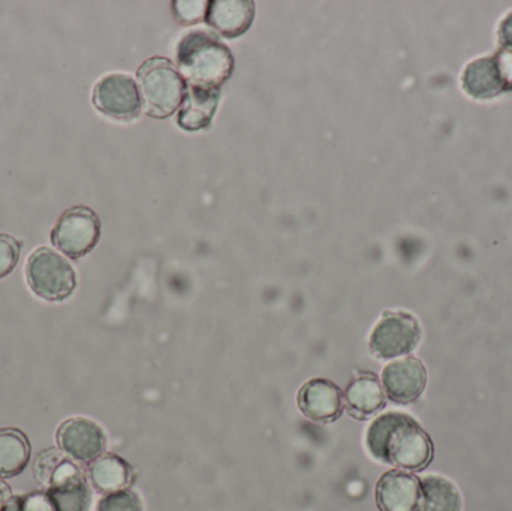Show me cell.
<instances>
[{
	"label": "cell",
	"mask_w": 512,
	"mask_h": 511,
	"mask_svg": "<svg viewBox=\"0 0 512 511\" xmlns=\"http://www.w3.org/2000/svg\"><path fill=\"white\" fill-rule=\"evenodd\" d=\"M221 90L186 86V95L180 107L177 123L186 131L209 128L218 108Z\"/></svg>",
	"instance_id": "9a60e30c"
},
{
	"label": "cell",
	"mask_w": 512,
	"mask_h": 511,
	"mask_svg": "<svg viewBox=\"0 0 512 511\" xmlns=\"http://www.w3.org/2000/svg\"><path fill=\"white\" fill-rule=\"evenodd\" d=\"M462 87L474 99H493L507 92L496 56L472 60L463 71Z\"/></svg>",
	"instance_id": "4fadbf2b"
},
{
	"label": "cell",
	"mask_w": 512,
	"mask_h": 511,
	"mask_svg": "<svg viewBox=\"0 0 512 511\" xmlns=\"http://www.w3.org/2000/svg\"><path fill=\"white\" fill-rule=\"evenodd\" d=\"M56 443L77 464H92L104 455L107 435L104 429L86 417L65 420L56 432Z\"/></svg>",
	"instance_id": "ba28073f"
},
{
	"label": "cell",
	"mask_w": 512,
	"mask_h": 511,
	"mask_svg": "<svg viewBox=\"0 0 512 511\" xmlns=\"http://www.w3.org/2000/svg\"><path fill=\"white\" fill-rule=\"evenodd\" d=\"M427 371L415 357L388 363L382 371V387L394 404L408 405L417 401L426 389Z\"/></svg>",
	"instance_id": "9c48e42d"
},
{
	"label": "cell",
	"mask_w": 512,
	"mask_h": 511,
	"mask_svg": "<svg viewBox=\"0 0 512 511\" xmlns=\"http://www.w3.org/2000/svg\"><path fill=\"white\" fill-rule=\"evenodd\" d=\"M11 497V488H9V486L6 485L5 482H2V480H0V510H2V507L5 506L6 501H8L9 498Z\"/></svg>",
	"instance_id": "4316f807"
},
{
	"label": "cell",
	"mask_w": 512,
	"mask_h": 511,
	"mask_svg": "<svg viewBox=\"0 0 512 511\" xmlns=\"http://www.w3.org/2000/svg\"><path fill=\"white\" fill-rule=\"evenodd\" d=\"M366 447L376 461L400 470H424L433 458L429 435L403 413H385L373 420L366 432Z\"/></svg>",
	"instance_id": "6da1fadb"
},
{
	"label": "cell",
	"mask_w": 512,
	"mask_h": 511,
	"mask_svg": "<svg viewBox=\"0 0 512 511\" xmlns=\"http://www.w3.org/2000/svg\"><path fill=\"white\" fill-rule=\"evenodd\" d=\"M420 483L421 498L417 511H462V498L450 480L429 476Z\"/></svg>",
	"instance_id": "d6986e66"
},
{
	"label": "cell",
	"mask_w": 512,
	"mask_h": 511,
	"mask_svg": "<svg viewBox=\"0 0 512 511\" xmlns=\"http://www.w3.org/2000/svg\"><path fill=\"white\" fill-rule=\"evenodd\" d=\"M21 511H56L47 491L20 495Z\"/></svg>",
	"instance_id": "cb8c5ba5"
},
{
	"label": "cell",
	"mask_w": 512,
	"mask_h": 511,
	"mask_svg": "<svg viewBox=\"0 0 512 511\" xmlns=\"http://www.w3.org/2000/svg\"><path fill=\"white\" fill-rule=\"evenodd\" d=\"M255 3L251 0H215L209 3L206 21L216 33L234 39L251 29Z\"/></svg>",
	"instance_id": "7c38bea8"
},
{
	"label": "cell",
	"mask_w": 512,
	"mask_h": 511,
	"mask_svg": "<svg viewBox=\"0 0 512 511\" xmlns=\"http://www.w3.org/2000/svg\"><path fill=\"white\" fill-rule=\"evenodd\" d=\"M177 63L186 86L218 89L234 71L230 48L212 32L192 30L180 39Z\"/></svg>",
	"instance_id": "7a4b0ae2"
},
{
	"label": "cell",
	"mask_w": 512,
	"mask_h": 511,
	"mask_svg": "<svg viewBox=\"0 0 512 511\" xmlns=\"http://www.w3.org/2000/svg\"><path fill=\"white\" fill-rule=\"evenodd\" d=\"M33 476L45 489L59 488L66 483L84 477L77 462L65 455L60 449H48L36 456L33 464Z\"/></svg>",
	"instance_id": "2e32d148"
},
{
	"label": "cell",
	"mask_w": 512,
	"mask_h": 511,
	"mask_svg": "<svg viewBox=\"0 0 512 511\" xmlns=\"http://www.w3.org/2000/svg\"><path fill=\"white\" fill-rule=\"evenodd\" d=\"M92 102L96 110L119 122L140 117L143 101L134 78L126 74H108L93 87Z\"/></svg>",
	"instance_id": "52a82bcc"
},
{
	"label": "cell",
	"mask_w": 512,
	"mask_h": 511,
	"mask_svg": "<svg viewBox=\"0 0 512 511\" xmlns=\"http://www.w3.org/2000/svg\"><path fill=\"white\" fill-rule=\"evenodd\" d=\"M499 44L502 50L512 51V11L510 14L505 15L504 20L501 21L498 32Z\"/></svg>",
	"instance_id": "484cf974"
},
{
	"label": "cell",
	"mask_w": 512,
	"mask_h": 511,
	"mask_svg": "<svg viewBox=\"0 0 512 511\" xmlns=\"http://www.w3.org/2000/svg\"><path fill=\"white\" fill-rule=\"evenodd\" d=\"M26 281L30 290L47 302H63L74 293L77 275L59 252L39 248L27 258Z\"/></svg>",
	"instance_id": "277c9868"
},
{
	"label": "cell",
	"mask_w": 512,
	"mask_h": 511,
	"mask_svg": "<svg viewBox=\"0 0 512 511\" xmlns=\"http://www.w3.org/2000/svg\"><path fill=\"white\" fill-rule=\"evenodd\" d=\"M297 405L303 416L318 423H333L342 416L343 393L333 381L313 378L298 390Z\"/></svg>",
	"instance_id": "30bf717a"
},
{
	"label": "cell",
	"mask_w": 512,
	"mask_h": 511,
	"mask_svg": "<svg viewBox=\"0 0 512 511\" xmlns=\"http://www.w3.org/2000/svg\"><path fill=\"white\" fill-rule=\"evenodd\" d=\"M375 497L381 511H417L421 498L420 480L406 471H388L379 479Z\"/></svg>",
	"instance_id": "8fae6325"
},
{
	"label": "cell",
	"mask_w": 512,
	"mask_h": 511,
	"mask_svg": "<svg viewBox=\"0 0 512 511\" xmlns=\"http://www.w3.org/2000/svg\"><path fill=\"white\" fill-rule=\"evenodd\" d=\"M20 243L8 234H0V279L6 278L17 266Z\"/></svg>",
	"instance_id": "603a6c76"
},
{
	"label": "cell",
	"mask_w": 512,
	"mask_h": 511,
	"mask_svg": "<svg viewBox=\"0 0 512 511\" xmlns=\"http://www.w3.org/2000/svg\"><path fill=\"white\" fill-rule=\"evenodd\" d=\"M89 480L101 494H113L129 489L134 482V470L120 456L102 455L89 465Z\"/></svg>",
	"instance_id": "e0dca14e"
},
{
	"label": "cell",
	"mask_w": 512,
	"mask_h": 511,
	"mask_svg": "<svg viewBox=\"0 0 512 511\" xmlns=\"http://www.w3.org/2000/svg\"><path fill=\"white\" fill-rule=\"evenodd\" d=\"M495 56L498 59L499 69H501L507 92H512V51L501 50Z\"/></svg>",
	"instance_id": "d4e9b609"
},
{
	"label": "cell",
	"mask_w": 512,
	"mask_h": 511,
	"mask_svg": "<svg viewBox=\"0 0 512 511\" xmlns=\"http://www.w3.org/2000/svg\"><path fill=\"white\" fill-rule=\"evenodd\" d=\"M50 495L56 511H89L92 504V491L86 476L66 483L59 488L45 489Z\"/></svg>",
	"instance_id": "ffe728a7"
},
{
	"label": "cell",
	"mask_w": 512,
	"mask_h": 511,
	"mask_svg": "<svg viewBox=\"0 0 512 511\" xmlns=\"http://www.w3.org/2000/svg\"><path fill=\"white\" fill-rule=\"evenodd\" d=\"M137 75L149 116L165 119L182 107L186 83L171 60L152 57L140 66Z\"/></svg>",
	"instance_id": "3957f363"
},
{
	"label": "cell",
	"mask_w": 512,
	"mask_h": 511,
	"mask_svg": "<svg viewBox=\"0 0 512 511\" xmlns=\"http://www.w3.org/2000/svg\"><path fill=\"white\" fill-rule=\"evenodd\" d=\"M29 440L18 429L0 431V480L12 479L26 470L30 461Z\"/></svg>",
	"instance_id": "ac0fdd59"
},
{
	"label": "cell",
	"mask_w": 512,
	"mask_h": 511,
	"mask_svg": "<svg viewBox=\"0 0 512 511\" xmlns=\"http://www.w3.org/2000/svg\"><path fill=\"white\" fill-rule=\"evenodd\" d=\"M101 236V222L93 210L72 207L66 210L51 231V243L72 260L89 254Z\"/></svg>",
	"instance_id": "8992f818"
},
{
	"label": "cell",
	"mask_w": 512,
	"mask_h": 511,
	"mask_svg": "<svg viewBox=\"0 0 512 511\" xmlns=\"http://www.w3.org/2000/svg\"><path fill=\"white\" fill-rule=\"evenodd\" d=\"M96 511H144V509L137 492L123 489V491L104 495L99 500Z\"/></svg>",
	"instance_id": "44dd1931"
},
{
	"label": "cell",
	"mask_w": 512,
	"mask_h": 511,
	"mask_svg": "<svg viewBox=\"0 0 512 511\" xmlns=\"http://www.w3.org/2000/svg\"><path fill=\"white\" fill-rule=\"evenodd\" d=\"M209 3L206 0H197V2H189V0H176L171 3L173 6V14L180 24L191 26V24L200 23L206 20L207 9Z\"/></svg>",
	"instance_id": "7402d4cb"
},
{
	"label": "cell",
	"mask_w": 512,
	"mask_h": 511,
	"mask_svg": "<svg viewBox=\"0 0 512 511\" xmlns=\"http://www.w3.org/2000/svg\"><path fill=\"white\" fill-rule=\"evenodd\" d=\"M346 411L357 420L373 416L384 408V387L373 374H358L348 384L343 396Z\"/></svg>",
	"instance_id": "5bb4252c"
},
{
	"label": "cell",
	"mask_w": 512,
	"mask_h": 511,
	"mask_svg": "<svg viewBox=\"0 0 512 511\" xmlns=\"http://www.w3.org/2000/svg\"><path fill=\"white\" fill-rule=\"evenodd\" d=\"M421 327L408 312H385L369 339L376 359L393 360L412 353L420 344Z\"/></svg>",
	"instance_id": "5b68a950"
}]
</instances>
